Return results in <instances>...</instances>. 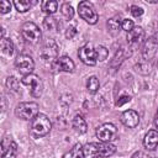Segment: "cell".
Returning a JSON list of instances; mask_svg holds the SVG:
<instances>
[{
  "label": "cell",
  "mask_w": 158,
  "mask_h": 158,
  "mask_svg": "<svg viewBox=\"0 0 158 158\" xmlns=\"http://www.w3.org/2000/svg\"><path fill=\"white\" fill-rule=\"evenodd\" d=\"M40 56L46 62H51V63L56 62L57 60V56H58V46H57V43L53 40H49L44 44V47L42 48Z\"/></svg>",
  "instance_id": "9c48e42d"
},
{
  "label": "cell",
  "mask_w": 158,
  "mask_h": 158,
  "mask_svg": "<svg viewBox=\"0 0 158 158\" xmlns=\"http://www.w3.org/2000/svg\"><path fill=\"white\" fill-rule=\"evenodd\" d=\"M107 28L110 31L111 35H117L120 28H121V21H120V17H112L107 21Z\"/></svg>",
  "instance_id": "7402d4cb"
},
{
  "label": "cell",
  "mask_w": 158,
  "mask_h": 158,
  "mask_svg": "<svg viewBox=\"0 0 158 158\" xmlns=\"http://www.w3.org/2000/svg\"><path fill=\"white\" fill-rule=\"evenodd\" d=\"M96 137L100 142H111L117 137V128L112 123H102L96 128Z\"/></svg>",
  "instance_id": "8992f818"
},
{
  "label": "cell",
  "mask_w": 158,
  "mask_h": 158,
  "mask_svg": "<svg viewBox=\"0 0 158 158\" xmlns=\"http://www.w3.org/2000/svg\"><path fill=\"white\" fill-rule=\"evenodd\" d=\"M133 27H135V25H133V21H132V20H130V19H123V20L121 21V28L125 30L126 32H130Z\"/></svg>",
  "instance_id": "f1b7e54d"
},
{
  "label": "cell",
  "mask_w": 158,
  "mask_h": 158,
  "mask_svg": "<svg viewBox=\"0 0 158 158\" xmlns=\"http://www.w3.org/2000/svg\"><path fill=\"white\" fill-rule=\"evenodd\" d=\"M63 158H83V147L80 143H77L73 146L70 151H68Z\"/></svg>",
  "instance_id": "44dd1931"
},
{
  "label": "cell",
  "mask_w": 158,
  "mask_h": 158,
  "mask_svg": "<svg viewBox=\"0 0 158 158\" xmlns=\"http://www.w3.org/2000/svg\"><path fill=\"white\" fill-rule=\"evenodd\" d=\"M143 146L148 149V151H153L157 148L158 146V131L156 130H151L146 133L144 138H143Z\"/></svg>",
  "instance_id": "5bb4252c"
},
{
  "label": "cell",
  "mask_w": 158,
  "mask_h": 158,
  "mask_svg": "<svg viewBox=\"0 0 158 158\" xmlns=\"http://www.w3.org/2000/svg\"><path fill=\"white\" fill-rule=\"evenodd\" d=\"M78 56H79V59L86 65H94L98 62L96 51H95V48H93L91 43H86L83 47H80Z\"/></svg>",
  "instance_id": "ba28073f"
},
{
  "label": "cell",
  "mask_w": 158,
  "mask_h": 158,
  "mask_svg": "<svg viewBox=\"0 0 158 158\" xmlns=\"http://www.w3.org/2000/svg\"><path fill=\"white\" fill-rule=\"evenodd\" d=\"M157 48H158V43L156 41L154 37H151L148 38L146 42H144V46H143V49H142V56L146 60L148 59H152L157 52Z\"/></svg>",
  "instance_id": "4fadbf2b"
},
{
  "label": "cell",
  "mask_w": 158,
  "mask_h": 158,
  "mask_svg": "<svg viewBox=\"0 0 158 158\" xmlns=\"http://www.w3.org/2000/svg\"><path fill=\"white\" fill-rule=\"evenodd\" d=\"M22 84L30 86V94L33 96V98H40L43 93V83L41 80V78L36 74H28V75H25L22 78Z\"/></svg>",
  "instance_id": "277c9868"
},
{
  "label": "cell",
  "mask_w": 158,
  "mask_h": 158,
  "mask_svg": "<svg viewBox=\"0 0 158 158\" xmlns=\"http://www.w3.org/2000/svg\"><path fill=\"white\" fill-rule=\"evenodd\" d=\"M51 127L52 123L49 118L44 114H38L31 122V133L33 135V137H43L49 133Z\"/></svg>",
  "instance_id": "6da1fadb"
},
{
  "label": "cell",
  "mask_w": 158,
  "mask_h": 158,
  "mask_svg": "<svg viewBox=\"0 0 158 158\" xmlns=\"http://www.w3.org/2000/svg\"><path fill=\"white\" fill-rule=\"evenodd\" d=\"M73 128L78 132V133H85L86 132V121L83 118V116L80 115H77L74 118H73Z\"/></svg>",
  "instance_id": "d6986e66"
},
{
  "label": "cell",
  "mask_w": 158,
  "mask_h": 158,
  "mask_svg": "<svg viewBox=\"0 0 158 158\" xmlns=\"http://www.w3.org/2000/svg\"><path fill=\"white\" fill-rule=\"evenodd\" d=\"M77 33H78L77 27H75V26H69V27L67 28V31H65V37H67L68 40H72Z\"/></svg>",
  "instance_id": "1f68e13d"
},
{
  "label": "cell",
  "mask_w": 158,
  "mask_h": 158,
  "mask_svg": "<svg viewBox=\"0 0 158 158\" xmlns=\"http://www.w3.org/2000/svg\"><path fill=\"white\" fill-rule=\"evenodd\" d=\"M131 158H151V157H149L147 153H144V152H142V151H138V152H135Z\"/></svg>",
  "instance_id": "836d02e7"
},
{
  "label": "cell",
  "mask_w": 158,
  "mask_h": 158,
  "mask_svg": "<svg viewBox=\"0 0 158 158\" xmlns=\"http://www.w3.org/2000/svg\"><path fill=\"white\" fill-rule=\"evenodd\" d=\"M41 7H42V11L44 14H47V16H51L53 15L57 9H58V2L57 1H53V0H46L41 4Z\"/></svg>",
  "instance_id": "ffe728a7"
},
{
  "label": "cell",
  "mask_w": 158,
  "mask_h": 158,
  "mask_svg": "<svg viewBox=\"0 0 158 158\" xmlns=\"http://www.w3.org/2000/svg\"><path fill=\"white\" fill-rule=\"evenodd\" d=\"M11 2L7 0H1L0 1V12L1 14H7L11 11Z\"/></svg>",
  "instance_id": "f546056e"
},
{
  "label": "cell",
  "mask_w": 158,
  "mask_h": 158,
  "mask_svg": "<svg viewBox=\"0 0 158 158\" xmlns=\"http://www.w3.org/2000/svg\"><path fill=\"white\" fill-rule=\"evenodd\" d=\"M98 147H99V156L102 158L110 157L116 152V147L111 142H99Z\"/></svg>",
  "instance_id": "2e32d148"
},
{
  "label": "cell",
  "mask_w": 158,
  "mask_h": 158,
  "mask_svg": "<svg viewBox=\"0 0 158 158\" xmlns=\"http://www.w3.org/2000/svg\"><path fill=\"white\" fill-rule=\"evenodd\" d=\"M53 68L59 70V72H67V73H70L74 70V62L68 57V56H62L59 58H57L56 62L52 63Z\"/></svg>",
  "instance_id": "8fae6325"
},
{
  "label": "cell",
  "mask_w": 158,
  "mask_h": 158,
  "mask_svg": "<svg viewBox=\"0 0 158 158\" xmlns=\"http://www.w3.org/2000/svg\"><path fill=\"white\" fill-rule=\"evenodd\" d=\"M154 123H156V126H157V128H158V111H157V115H156V120H154Z\"/></svg>",
  "instance_id": "d590c367"
},
{
  "label": "cell",
  "mask_w": 158,
  "mask_h": 158,
  "mask_svg": "<svg viewBox=\"0 0 158 158\" xmlns=\"http://www.w3.org/2000/svg\"><path fill=\"white\" fill-rule=\"evenodd\" d=\"M21 35H22V37L26 42L32 43V44L37 43L41 40V36H42L40 27L33 22L23 23L22 27H21Z\"/></svg>",
  "instance_id": "3957f363"
},
{
  "label": "cell",
  "mask_w": 158,
  "mask_h": 158,
  "mask_svg": "<svg viewBox=\"0 0 158 158\" xmlns=\"http://www.w3.org/2000/svg\"><path fill=\"white\" fill-rule=\"evenodd\" d=\"M130 100H131V98H130V96H127V95H123V96H121V98L117 100L116 105H117V106H122L125 102H128Z\"/></svg>",
  "instance_id": "d6a6232c"
},
{
  "label": "cell",
  "mask_w": 158,
  "mask_h": 158,
  "mask_svg": "<svg viewBox=\"0 0 158 158\" xmlns=\"http://www.w3.org/2000/svg\"><path fill=\"white\" fill-rule=\"evenodd\" d=\"M17 144L10 137H5L1 141V158H16Z\"/></svg>",
  "instance_id": "30bf717a"
},
{
  "label": "cell",
  "mask_w": 158,
  "mask_h": 158,
  "mask_svg": "<svg viewBox=\"0 0 158 158\" xmlns=\"http://www.w3.org/2000/svg\"><path fill=\"white\" fill-rule=\"evenodd\" d=\"M59 26V22L57 21V19H54L53 16H46L43 20V27L46 30H56Z\"/></svg>",
  "instance_id": "603a6c76"
},
{
  "label": "cell",
  "mask_w": 158,
  "mask_h": 158,
  "mask_svg": "<svg viewBox=\"0 0 158 158\" xmlns=\"http://www.w3.org/2000/svg\"><path fill=\"white\" fill-rule=\"evenodd\" d=\"M130 11H131V14H132L133 17H139V16L143 15V9L139 7V6H137V5H132L131 9H130Z\"/></svg>",
  "instance_id": "4dcf8cb0"
},
{
  "label": "cell",
  "mask_w": 158,
  "mask_h": 158,
  "mask_svg": "<svg viewBox=\"0 0 158 158\" xmlns=\"http://www.w3.org/2000/svg\"><path fill=\"white\" fill-rule=\"evenodd\" d=\"M15 115L21 120H33L38 115V104L33 101L20 102L15 109Z\"/></svg>",
  "instance_id": "7a4b0ae2"
},
{
  "label": "cell",
  "mask_w": 158,
  "mask_h": 158,
  "mask_svg": "<svg viewBox=\"0 0 158 158\" xmlns=\"http://www.w3.org/2000/svg\"><path fill=\"white\" fill-rule=\"evenodd\" d=\"M19 85H20V83H19V80L15 78V77H9L7 79H6V86L11 90V91H19Z\"/></svg>",
  "instance_id": "4316f807"
},
{
  "label": "cell",
  "mask_w": 158,
  "mask_h": 158,
  "mask_svg": "<svg viewBox=\"0 0 158 158\" xmlns=\"http://www.w3.org/2000/svg\"><path fill=\"white\" fill-rule=\"evenodd\" d=\"M143 38H144V31L139 26H135L130 32H127V42L131 44L141 43Z\"/></svg>",
  "instance_id": "9a60e30c"
},
{
  "label": "cell",
  "mask_w": 158,
  "mask_h": 158,
  "mask_svg": "<svg viewBox=\"0 0 158 158\" xmlns=\"http://www.w3.org/2000/svg\"><path fill=\"white\" fill-rule=\"evenodd\" d=\"M0 47H1V54L4 57H11L14 54V43L11 42V40L2 37Z\"/></svg>",
  "instance_id": "ac0fdd59"
},
{
  "label": "cell",
  "mask_w": 158,
  "mask_h": 158,
  "mask_svg": "<svg viewBox=\"0 0 158 158\" xmlns=\"http://www.w3.org/2000/svg\"><path fill=\"white\" fill-rule=\"evenodd\" d=\"M95 51H96V58H98V60H105L106 58H107V54H109V52H107V49L105 48V47H102V46H99V47H96L95 48Z\"/></svg>",
  "instance_id": "83f0119b"
},
{
  "label": "cell",
  "mask_w": 158,
  "mask_h": 158,
  "mask_svg": "<svg viewBox=\"0 0 158 158\" xmlns=\"http://www.w3.org/2000/svg\"><path fill=\"white\" fill-rule=\"evenodd\" d=\"M60 11H62V15H63L67 20H72L73 16H74V9H73V6L69 5L68 2H65V4L62 5Z\"/></svg>",
  "instance_id": "484cf974"
},
{
  "label": "cell",
  "mask_w": 158,
  "mask_h": 158,
  "mask_svg": "<svg viewBox=\"0 0 158 158\" xmlns=\"http://www.w3.org/2000/svg\"><path fill=\"white\" fill-rule=\"evenodd\" d=\"M14 6L16 7V10L19 12H26L30 10L31 7V2L27 0H15L14 1Z\"/></svg>",
  "instance_id": "d4e9b609"
},
{
  "label": "cell",
  "mask_w": 158,
  "mask_h": 158,
  "mask_svg": "<svg viewBox=\"0 0 158 158\" xmlns=\"http://www.w3.org/2000/svg\"><path fill=\"white\" fill-rule=\"evenodd\" d=\"M15 67L25 77V75L32 74V72L35 69V62H33L31 56H28V54H20L16 58V60H15Z\"/></svg>",
  "instance_id": "52a82bcc"
},
{
  "label": "cell",
  "mask_w": 158,
  "mask_h": 158,
  "mask_svg": "<svg viewBox=\"0 0 158 158\" xmlns=\"http://www.w3.org/2000/svg\"><path fill=\"white\" fill-rule=\"evenodd\" d=\"M121 122L130 128H135L139 122V116L135 110H126L121 115Z\"/></svg>",
  "instance_id": "7c38bea8"
},
{
  "label": "cell",
  "mask_w": 158,
  "mask_h": 158,
  "mask_svg": "<svg viewBox=\"0 0 158 158\" xmlns=\"http://www.w3.org/2000/svg\"><path fill=\"white\" fill-rule=\"evenodd\" d=\"M99 147L96 142L86 143L83 147V158H99Z\"/></svg>",
  "instance_id": "e0dca14e"
},
{
  "label": "cell",
  "mask_w": 158,
  "mask_h": 158,
  "mask_svg": "<svg viewBox=\"0 0 158 158\" xmlns=\"http://www.w3.org/2000/svg\"><path fill=\"white\" fill-rule=\"evenodd\" d=\"M78 12H79V16L86 21L90 25H95L99 20V16L94 9V6L89 2V1H81L79 2L78 5Z\"/></svg>",
  "instance_id": "5b68a950"
},
{
  "label": "cell",
  "mask_w": 158,
  "mask_h": 158,
  "mask_svg": "<svg viewBox=\"0 0 158 158\" xmlns=\"http://www.w3.org/2000/svg\"><path fill=\"white\" fill-rule=\"evenodd\" d=\"M141 69H146V72H147V73H149V70H151V65H149V64L143 65L142 63H139V64H137V65H136V70H137V72H141Z\"/></svg>",
  "instance_id": "e575fe53"
},
{
  "label": "cell",
  "mask_w": 158,
  "mask_h": 158,
  "mask_svg": "<svg viewBox=\"0 0 158 158\" xmlns=\"http://www.w3.org/2000/svg\"><path fill=\"white\" fill-rule=\"evenodd\" d=\"M99 86H100V83H99V79L95 75H93V77H90L88 79V81H86V89L90 93H96L99 90Z\"/></svg>",
  "instance_id": "cb8c5ba5"
}]
</instances>
